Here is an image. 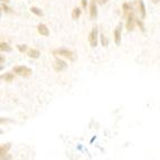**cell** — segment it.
Returning a JSON list of instances; mask_svg holds the SVG:
<instances>
[{
    "instance_id": "16",
    "label": "cell",
    "mask_w": 160,
    "mask_h": 160,
    "mask_svg": "<svg viewBox=\"0 0 160 160\" xmlns=\"http://www.w3.org/2000/svg\"><path fill=\"white\" fill-rule=\"evenodd\" d=\"M101 43H102V45L105 47V46H108V44H109V42H108V39H107V37L104 36L103 34L101 35Z\"/></svg>"
},
{
    "instance_id": "19",
    "label": "cell",
    "mask_w": 160,
    "mask_h": 160,
    "mask_svg": "<svg viewBox=\"0 0 160 160\" xmlns=\"http://www.w3.org/2000/svg\"><path fill=\"white\" fill-rule=\"evenodd\" d=\"M1 8H2L3 11H6V12H10V11H11V9L9 8V7H7V6H6L3 2H2V5H1Z\"/></svg>"
},
{
    "instance_id": "20",
    "label": "cell",
    "mask_w": 160,
    "mask_h": 160,
    "mask_svg": "<svg viewBox=\"0 0 160 160\" xmlns=\"http://www.w3.org/2000/svg\"><path fill=\"white\" fill-rule=\"evenodd\" d=\"M94 1H96V2L100 3V5H104V3H107L109 0H94Z\"/></svg>"
},
{
    "instance_id": "22",
    "label": "cell",
    "mask_w": 160,
    "mask_h": 160,
    "mask_svg": "<svg viewBox=\"0 0 160 160\" xmlns=\"http://www.w3.org/2000/svg\"><path fill=\"white\" fill-rule=\"evenodd\" d=\"M159 1H160V0H152V2H153V3H157V2H159Z\"/></svg>"
},
{
    "instance_id": "12",
    "label": "cell",
    "mask_w": 160,
    "mask_h": 160,
    "mask_svg": "<svg viewBox=\"0 0 160 160\" xmlns=\"http://www.w3.org/2000/svg\"><path fill=\"white\" fill-rule=\"evenodd\" d=\"M11 147L10 143H6V144H2L1 146V148H0V152H1V158L3 157V155H6L7 153V151H8V149Z\"/></svg>"
},
{
    "instance_id": "4",
    "label": "cell",
    "mask_w": 160,
    "mask_h": 160,
    "mask_svg": "<svg viewBox=\"0 0 160 160\" xmlns=\"http://www.w3.org/2000/svg\"><path fill=\"white\" fill-rule=\"evenodd\" d=\"M134 22H136V18H134L133 11L131 10L130 12L127 15V22H126V27L129 32H132L134 28Z\"/></svg>"
},
{
    "instance_id": "5",
    "label": "cell",
    "mask_w": 160,
    "mask_h": 160,
    "mask_svg": "<svg viewBox=\"0 0 160 160\" xmlns=\"http://www.w3.org/2000/svg\"><path fill=\"white\" fill-rule=\"evenodd\" d=\"M121 35H122V24H118L114 29V42L117 45H120L121 43Z\"/></svg>"
},
{
    "instance_id": "2",
    "label": "cell",
    "mask_w": 160,
    "mask_h": 160,
    "mask_svg": "<svg viewBox=\"0 0 160 160\" xmlns=\"http://www.w3.org/2000/svg\"><path fill=\"white\" fill-rule=\"evenodd\" d=\"M54 55H59V56H63L65 58H68L71 61H74L75 56H74V53L72 51H69V49H66V48H59V49H55L53 52Z\"/></svg>"
},
{
    "instance_id": "1",
    "label": "cell",
    "mask_w": 160,
    "mask_h": 160,
    "mask_svg": "<svg viewBox=\"0 0 160 160\" xmlns=\"http://www.w3.org/2000/svg\"><path fill=\"white\" fill-rule=\"evenodd\" d=\"M13 73L19 76H22V78H27L32 74V68L27 66H24V65H19V66H15L13 67Z\"/></svg>"
},
{
    "instance_id": "18",
    "label": "cell",
    "mask_w": 160,
    "mask_h": 160,
    "mask_svg": "<svg viewBox=\"0 0 160 160\" xmlns=\"http://www.w3.org/2000/svg\"><path fill=\"white\" fill-rule=\"evenodd\" d=\"M136 22L138 24V26L140 27V29H141L142 32H144V26H143V24H142L141 20H140V19H136Z\"/></svg>"
},
{
    "instance_id": "23",
    "label": "cell",
    "mask_w": 160,
    "mask_h": 160,
    "mask_svg": "<svg viewBox=\"0 0 160 160\" xmlns=\"http://www.w3.org/2000/svg\"><path fill=\"white\" fill-rule=\"evenodd\" d=\"M1 1H2V2H8L9 0H1Z\"/></svg>"
},
{
    "instance_id": "7",
    "label": "cell",
    "mask_w": 160,
    "mask_h": 160,
    "mask_svg": "<svg viewBox=\"0 0 160 160\" xmlns=\"http://www.w3.org/2000/svg\"><path fill=\"white\" fill-rule=\"evenodd\" d=\"M96 1H94V0H92L91 5H90V16H91L92 19L96 18V16H98V8H96Z\"/></svg>"
},
{
    "instance_id": "13",
    "label": "cell",
    "mask_w": 160,
    "mask_h": 160,
    "mask_svg": "<svg viewBox=\"0 0 160 160\" xmlns=\"http://www.w3.org/2000/svg\"><path fill=\"white\" fill-rule=\"evenodd\" d=\"M30 11H32L34 15H36V16H38V17H42L44 15L43 10H42V9H39V8H37V7H32V8H30Z\"/></svg>"
},
{
    "instance_id": "17",
    "label": "cell",
    "mask_w": 160,
    "mask_h": 160,
    "mask_svg": "<svg viewBox=\"0 0 160 160\" xmlns=\"http://www.w3.org/2000/svg\"><path fill=\"white\" fill-rule=\"evenodd\" d=\"M17 48L20 53H25L27 51V45H17Z\"/></svg>"
},
{
    "instance_id": "11",
    "label": "cell",
    "mask_w": 160,
    "mask_h": 160,
    "mask_svg": "<svg viewBox=\"0 0 160 160\" xmlns=\"http://www.w3.org/2000/svg\"><path fill=\"white\" fill-rule=\"evenodd\" d=\"M81 13H82V10H81L80 8H78V7H75L72 11V18L74 19V20H76V19L80 18Z\"/></svg>"
},
{
    "instance_id": "21",
    "label": "cell",
    "mask_w": 160,
    "mask_h": 160,
    "mask_svg": "<svg viewBox=\"0 0 160 160\" xmlns=\"http://www.w3.org/2000/svg\"><path fill=\"white\" fill-rule=\"evenodd\" d=\"M81 2H82V7H83V8H85L86 6H88V0H81Z\"/></svg>"
},
{
    "instance_id": "15",
    "label": "cell",
    "mask_w": 160,
    "mask_h": 160,
    "mask_svg": "<svg viewBox=\"0 0 160 160\" xmlns=\"http://www.w3.org/2000/svg\"><path fill=\"white\" fill-rule=\"evenodd\" d=\"M0 49H1V52H11V47L7 43L0 44Z\"/></svg>"
},
{
    "instance_id": "14",
    "label": "cell",
    "mask_w": 160,
    "mask_h": 160,
    "mask_svg": "<svg viewBox=\"0 0 160 160\" xmlns=\"http://www.w3.org/2000/svg\"><path fill=\"white\" fill-rule=\"evenodd\" d=\"M1 80H3L5 82H11L13 80V74L12 73H6L5 75L1 76Z\"/></svg>"
},
{
    "instance_id": "9",
    "label": "cell",
    "mask_w": 160,
    "mask_h": 160,
    "mask_svg": "<svg viewBox=\"0 0 160 160\" xmlns=\"http://www.w3.org/2000/svg\"><path fill=\"white\" fill-rule=\"evenodd\" d=\"M39 55H40L39 51L35 49V48H32V49H29V51H28V56H29L30 58L37 59L38 57H39Z\"/></svg>"
},
{
    "instance_id": "8",
    "label": "cell",
    "mask_w": 160,
    "mask_h": 160,
    "mask_svg": "<svg viewBox=\"0 0 160 160\" xmlns=\"http://www.w3.org/2000/svg\"><path fill=\"white\" fill-rule=\"evenodd\" d=\"M37 30L38 32H39L42 36H45V37H47V36H49V30H48L47 26L44 24H39L37 27Z\"/></svg>"
},
{
    "instance_id": "3",
    "label": "cell",
    "mask_w": 160,
    "mask_h": 160,
    "mask_svg": "<svg viewBox=\"0 0 160 160\" xmlns=\"http://www.w3.org/2000/svg\"><path fill=\"white\" fill-rule=\"evenodd\" d=\"M98 38H99V29H98L96 26H94L92 28L90 35H88V42H90L91 47H96L98 46Z\"/></svg>"
},
{
    "instance_id": "10",
    "label": "cell",
    "mask_w": 160,
    "mask_h": 160,
    "mask_svg": "<svg viewBox=\"0 0 160 160\" xmlns=\"http://www.w3.org/2000/svg\"><path fill=\"white\" fill-rule=\"evenodd\" d=\"M139 10L141 13V19L146 18V7H144V3L142 0H139Z\"/></svg>"
},
{
    "instance_id": "6",
    "label": "cell",
    "mask_w": 160,
    "mask_h": 160,
    "mask_svg": "<svg viewBox=\"0 0 160 160\" xmlns=\"http://www.w3.org/2000/svg\"><path fill=\"white\" fill-rule=\"evenodd\" d=\"M66 67H67L66 62L62 61V59H59V58H56V61L54 63V69H55L56 72H62V71H64Z\"/></svg>"
}]
</instances>
